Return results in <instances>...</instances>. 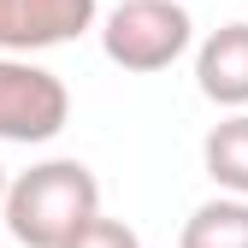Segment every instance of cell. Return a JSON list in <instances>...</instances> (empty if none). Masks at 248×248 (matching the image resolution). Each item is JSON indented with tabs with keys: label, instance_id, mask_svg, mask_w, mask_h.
Here are the masks:
<instances>
[{
	"label": "cell",
	"instance_id": "obj_2",
	"mask_svg": "<svg viewBox=\"0 0 248 248\" xmlns=\"http://www.w3.org/2000/svg\"><path fill=\"white\" fill-rule=\"evenodd\" d=\"M189 12L183 0H118L101 24V47L118 71H136V77H154L166 71L171 59H183L189 47Z\"/></svg>",
	"mask_w": 248,
	"mask_h": 248
},
{
	"label": "cell",
	"instance_id": "obj_9",
	"mask_svg": "<svg viewBox=\"0 0 248 248\" xmlns=\"http://www.w3.org/2000/svg\"><path fill=\"white\" fill-rule=\"evenodd\" d=\"M12 36H18V0H0V53H12Z\"/></svg>",
	"mask_w": 248,
	"mask_h": 248
},
{
	"label": "cell",
	"instance_id": "obj_7",
	"mask_svg": "<svg viewBox=\"0 0 248 248\" xmlns=\"http://www.w3.org/2000/svg\"><path fill=\"white\" fill-rule=\"evenodd\" d=\"M177 248H248V195L201 201L177 231Z\"/></svg>",
	"mask_w": 248,
	"mask_h": 248
},
{
	"label": "cell",
	"instance_id": "obj_5",
	"mask_svg": "<svg viewBox=\"0 0 248 248\" xmlns=\"http://www.w3.org/2000/svg\"><path fill=\"white\" fill-rule=\"evenodd\" d=\"M83 30H95V0H18L12 53H42L59 42H77Z\"/></svg>",
	"mask_w": 248,
	"mask_h": 248
},
{
	"label": "cell",
	"instance_id": "obj_4",
	"mask_svg": "<svg viewBox=\"0 0 248 248\" xmlns=\"http://www.w3.org/2000/svg\"><path fill=\"white\" fill-rule=\"evenodd\" d=\"M195 83L213 107H248V24L213 30L195 53Z\"/></svg>",
	"mask_w": 248,
	"mask_h": 248
},
{
	"label": "cell",
	"instance_id": "obj_10",
	"mask_svg": "<svg viewBox=\"0 0 248 248\" xmlns=\"http://www.w3.org/2000/svg\"><path fill=\"white\" fill-rule=\"evenodd\" d=\"M0 195H6V166H0Z\"/></svg>",
	"mask_w": 248,
	"mask_h": 248
},
{
	"label": "cell",
	"instance_id": "obj_3",
	"mask_svg": "<svg viewBox=\"0 0 248 248\" xmlns=\"http://www.w3.org/2000/svg\"><path fill=\"white\" fill-rule=\"evenodd\" d=\"M71 118V95L47 65L24 53H0V142H53Z\"/></svg>",
	"mask_w": 248,
	"mask_h": 248
},
{
	"label": "cell",
	"instance_id": "obj_1",
	"mask_svg": "<svg viewBox=\"0 0 248 248\" xmlns=\"http://www.w3.org/2000/svg\"><path fill=\"white\" fill-rule=\"evenodd\" d=\"M0 213H6V231L24 248H59L83 219L101 213V183L83 160H42V166L6 177Z\"/></svg>",
	"mask_w": 248,
	"mask_h": 248
},
{
	"label": "cell",
	"instance_id": "obj_6",
	"mask_svg": "<svg viewBox=\"0 0 248 248\" xmlns=\"http://www.w3.org/2000/svg\"><path fill=\"white\" fill-rule=\"evenodd\" d=\"M201 166L225 195H248V107H236L231 118H219L201 142Z\"/></svg>",
	"mask_w": 248,
	"mask_h": 248
},
{
	"label": "cell",
	"instance_id": "obj_8",
	"mask_svg": "<svg viewBox=\"0 0 248 248\" xmlns=\"http://www.w3.org/2000/svg\"><path fill=\"white\" fill-rule=\"evenodd\" d=\"M59 248H142V236L124 225V219H107V213H95V219H83Z\"/></svg>",
	"mask_w": 248,
	"mask_h": 248
}]
</instances>
